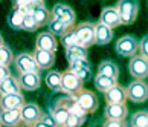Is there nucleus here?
Here are the masks:
<instances>
[{
	"label": "nucleus",
	"mask_w": 148,
	"mask_h": 127,
	"mask_svg": "<svg viewBox=\"0 0 148 127\" xmlns=\"http://www.w3.org/2000/svg\"><path fill=\"white\" fill-rule=\"evenodd\" d=\"M116 11L121 19V25H133L138 19L139 12V2L138 0H119L116 6Z\"/></svg>",
	"instance_id": "f257e3e1"
},
{
	"label": "nucleus",
	"mask_w": 148,
	"mask_h": 127,
	"mask_svg": "<svg viewBox=\"0 0 148 127\" xmlns=\"http://www.w3.org/2000/svg\"><path fill=\"white\" fill-rule=\"evenodd\" d=\"M73 32L76 37V43L83 48H90L95 45V23L83 21L73 26Z\"/></svg>",
	"instance_id": "f03ea898"
},
{
	"label": "nucleus",
	"mask_w": 148,
	"mask_h": 127,
	"mask_svg": "<svg viewBox=\"0 0 148 127\" xmlns=\"http://www.w3.org/2000/svg\"><path fill=\"white\" fill-rule=\"evenodd\" d=\"M72 98L76 101V104L83 109V112L86 115L96 112V109H98V98H96V95L92 90L84 89V87H83V89H81L78 93H75Z\"/></svg>",
	"instance_id": "7ed1b4c3"
},
{
	"label": "nucleus",
	"mask_w": 148,
	"mask_h": 127,
	"mask_svg": "<svg viewBox=\"0 0 148 127\" xmlns=\"http://www.w3.org/2000/svg\"><path fill=\"white\" fill-rule=\"evenodd\" d=\"M127 100H131L133 103H144L148 98V84L145 80H134L125 87Z\"/></svg>",
	"instance_id": "20e7f679"
},
{
	"label": "nucleus",
	"mask_w": 148,
	"mask_h": 127,
	"mask_svg": "<svg viewBox=\"0 0 148 127\" xmlns=\"http://www.w3.org/2000/svg\"><path fill=\"white\" fill-rule=\"evenodd\" d=\"M84 87V83L81 81L76 74H73L72 70H64L61 72V87H60V90L67 93V95L73 97L75 93H78L81 89Z\"/></svg>",
	"instance_id": "39448f33"
},
{
	"label": "nucleus",
	"mask_w": 148,
	"mask_h": 127,
	"mask_svg": "<svg viewBox=\"0 0 148 127\" xmlns=\"http://www.w3.org/2000/svg\"><path fill=\"white\" fill-rule=\"evenodd\" d=\"M51 15L55 17L57 20H60L61 23H64L69 29H72L76 23V14L75 11L66 3H57L53 9L51 11Z\"/></svg>",
	"instance_id": "423d86ee"
},
{
	"label": "nucleus",
	"mask_w": 148,
	"mask_h": 127,
	"mask_svg": "<svg viewBox=\"0 0 148 127\" xmlns=\"http://www.w3.org/2000/svg\"><path fill=\"white\" fill-rule=\"evenodd\" d=\"M138 45L139 41L136 40V38L133 35H124L118 38L116 45H114V51H116L121 57H133V55H136V52H138Z\"/></svg>",
	"instance_id": "0eeeda50"
},
{
	"label": "nucleus",
	"mask_w": 148,
	"mask_h": 127,
	"mask_svg": "<svg viewBox=\"0 0 148 127\" xmlns=\"http://www.w3.org/2000/svg\"><path fill=\"white\" fill-rule=\"evenodd\" d=\"M128 70L134 80H145L148 75V58L142 57V55L130 57Z\"/></svg>",
	"instance_id": "6e6552de"
},
{
	"label": "nucleus",
	"mask_w": 148,
	"mask_h": 127,
	"mask_svg": "<svg viewBox=\"0 0 148 127\" xmlns=\"http://www.w3.org/2000/svg\"><path fill=\"white\" fill-rule=\"evenodd\" d=\"M15 64V69H17L18 74H26V72H38V66L35 63L32 54H28V52H21L18 54L17 57H14V61Z\"/></svg>",
	"instance_id": "1a4fd4ad"
},
{
	"label": "nucleus",
	"mask_w": 148,
	"mask_h": 127,
	"mask_svg": "<svg viewBox=\"0 0 148 127\" xmlns=\"http://www.w3.org/2000/svg\"><path fill=\"white\" fill-rule=\"evenodd\" d=\"M43 113V110L40 109V106L35 103H25L23 106L20 107V117H21V121L28 124H34L40 119Z\"/></svg>",
	"instance_id": "9d476101"
},
{
	"label": "nucleus",
	"mask_w": 148,
	"mask_h": 127,
	"mask_svg": "<svg viewBox=\"0 0 148 127\" xmlns=\"http://www.w3.org/2000/svg\"><path fill=\"white\" fill-rule=\"evenodd\" d=\"M32 57H34V60H35V63H37L40 70L51 69L53 66V63H55V52H51V51H43V49L35 48Z\"/></svg>",
	"instance_id": "9b49d317"
},
{
	"label": "nucleus",
	"mask_w": 148,
	"mask_h": 127,
	"mask_svg": "<svg viewBox=\"0 0 148 127\" xmlns=\"http://www.w3.org/2000/svg\"><path fill=\"white\" fill-rule=\"evenodd\" d=\"M35 48L37 49H43V51H51V52H55L57 48H58V41H57V37L51 34L49 31L46 32H40L35 40Z\"/></svg>",
	"instance_id": "f8f14e48"
},
{
	"label": "nucleus",
	"mask_w": 148,
	"mask_h": 127,
	"mask_svg": "<svg viewBox=\"0 0 148 127\" xmlns=\"http://www.w3.org/2000/svg\"><path fill=\"white\" fill-rule=\"evenodd\" d=\"M18 83L21 90H37L41 84V78L38 72H26L18 75Z\"/></svg>",
	"instance_id": "ddd939ff"
},
{
	"label": "nucleus",
	"mask_w": 148,
	"mask_h": 127,
	"mask_svg": "<svg viewBox=\"0 0 148 127\" xmlns=\"http://www.w3.org/2000/svg\"><path fill=\"white\" fill-rule=\"evenodd\" d=\"M25 104L23 93H5L0 95V110L20 109Z\"/></svg>",
	"instance_id": "4468645a"
},
{
	"label": "nucleus",
	"mask_w": 148,
	"mask_h": 127,
	"mask_svg": "<svg viewBox=\"0 0 148 127\" xmlns=\"http://www.w3.org/2000/svg\"><path fill=\"white\" fill-rule=\"evenodd\" d=\"M99 23L108 26L110 29H114V28L121 26V19H119V14L114 6H107L101 11V15H99Z\"/></svg>",
	"instance_id": "2eb2a0df"
},
{
	"label": "nucleus",
	"mask_w": 148,
	"mask_h": 127,
	"mask_svg": "<svg viewBox=\"0 0 148 127\" xmlns=\"http://www.w3.org/2000/svg\"><path fill=\"white\" fill-rule=\"evenodd\" d=\"M104 95H106V104H125L127 101L125 87H122L121 84L110 87L107 92H104Z\"/></svg>",
	"instance_id": "dca6fc26"
},
{
	"label": "nucleus",
	"mask_w": 148,
	"mask_h": 127,
	"mask_svg": "<svg viewBox=\"0 0 148 127\" xmlns=\"http://www.w3.org/2000/svg\"><path fill=\"white\" fill-rule=\"evenodd\" d=\"M31 15L34 17L38 28H40V26H46V23L49 21V19H51V11L45 6L43 2H38V3H32Z\"/></svg>",
	"instance_id": "f3484780"
},
{
	"label": "nucleus",
	"mask_w": 148,
	"mask_h": 127,
	"mask_svg": "<svg viewBox=\"0 0 148 127\" xmlns=\"http://www.w3.org/2000/svg\"><path fill=\"white\" fill-rule=\"evenodd\" d=\"M51 115L53 117V119H55V123L58 127H63L66 118H67L69 115V109H67V104H66V98H60V100H57V103L53 104L52 107V112Z\"/></svg>",
	"instance_id": "a211bd4d"
},
{
	"label": "nucleus",
	"mask_w": 148,
	"mask_h": 127,
	"mask_svg": "<svg viewBox=\"0 0 148 127\" xmlns=\"http://www.w3.org/2000/svg\"><path fill=\"white\" fill-rule=\"evenodd\" d=\"M104 115L106 119H119L122 121L127 118L128 115V109L125 104H107L104 109Z\"/></svg>",
	"instance_id": "6ab92c4d"
},
{
	"label": "nucleus",
	"mask_w": 148,
	"mask_h": 127,
	"mask_svg": "<svg viewBox=\"0 0 148 127\" xmlns=\"http://www.w3.org/2000/svg\"><path fill=\"white\" fill-rule=\"evenodd\" d=\"M112 38H113V29L98 21L95 25V43L98 46H104L108 45L112 41Z\"/></svg>",
	"instance_id": "aec40b11"
},
{
	"label": "nucleus",
	"mask_w": 148,
	"mask_h": 127,
	"mask_svg": "<svg viewBox=\"0 0 148 127\" xmlns=\"http://www.w3.org/2000/svg\"><path fill=\"white\" fill-rule=\"evenodd\" d=\"M21 121L20 117V109H8V110H0V124L2 127H15Z\"/></svg>",
	"instance_id": "412c9836"
},
{
	"label": "nucleus",
	"mask_w": 148,
	"mask_h": 127,
	"mask_svg": "<svg viewBox=\"0 0 148 127\" xmlns=\"http://www.w3.org/2000/svg\"><path fill=\"white\" fill-rule=\"evenodd\" d=\"M5 93H21V87L17 77L9 75L0 81V95H5Z\"/></svg>",
	"instance_id": "4be33fe9"
},
{
	"label": "nucleus",
	"mask_w": 148,
	"mask_h": 127,
	"mask_svg": "<svg viewBox=\"0 0 148 127\" xmlns=\"http://www.w3.org/2000/svg\"><path fill=\"white\" fill-rule=\"evenodd\" d=\"M98 74L101 75H106V77H110V78L118 80V75H119V68L114 61H110V60H106L102 61L99 66H98Z\"/></svg>",
	"instance_id": "5701e85b"
},
{
	"label": "nucleus",
	"mask_w": 148,
	"mask_h": 127,
	"mask_svg": "<svg viewBox=\"0 0 148 127\" xmlns=\"http://www.w3.org/2000/svg\"><path fill=\"white\" fill-rule=\"evenodd\" d=\"M118 84V80H114V78H110V77H106V75H101V74H98L95 77V87L99 92H107L110 87L113 86H116Z\"/></svg>",
	"instance_id": "b1692460"
},
{
	"label": "nucleus",
	"mask_w": 148,
	"mask_h": 127,
	"mask_svg": "<svg viewBox=\"0 0 148 127\" xmlns=\"http://www.w3.org/2000/svg\"><path fill=\"white\" fill-rule=\"evenodd\" d=\"M66 58H67V61H72L76 58H87V48H83L79 45H72L66 48Z\"/></svg>",
	"instance_id": "393cba45"
},
{
	"label": "nucleus",
	"mask_w": 148,
	"mask_h": 127,
	"mask_svg": "<svg viewBox=\"0 0 148 127\" xmlns=\"http://www.w3.org/2000/svg\"><path fill=\"white\" fill-rule=\"evenodd\" d=\"M47 31L51 32V34H53V35H64L66 32L69 31V28L66 26L64 23H61L60 20H57L55 17H52L51 15V19H49V21H47Z\"/></svg>",
	"instance_id": "a878e982"
},
{
	"label": "nucleus",
	"mask_w": 148,
	"mask_h": 127,
	"mask_svg": "<svg viewBox=\"0 0 148 127\" xmlns=\"http://www.w3.org/2000/svg\"><path fill=\"white\" fill-rule=\"evenodd\" d=\"M45 81H46V86L51 90H60V87H61V72H58V70H49Z\"/></svg>",
	"instance_id": "bb28decb"
},
{
	"label": "nucleus",
	"mask_w": 148,
	"mask_h": 127,
	"mask_svg": "<svg viewBox=\"0 0 148 127\" xmlns=\"http://www.w3.org/2000/svg\"><path fill=\"white\" fill-rule=\"evenodd\" d=\"M25 14H21L17 8H12V11L8 15V23L12 29H21V23H23Z\"/></svg>",
	"instance_id": "cd10ccee"
},
{
	"label": "nucleus",
	"mask_w": 148,
	"mask_h": 127,
	"mask_svg": "<svg viewBox=\"0 0 148 127\" xmlns=\"http://www.w3.org/2000/svg\"><path fill=\"white\" fill-rule=\"evenodd\" d=\"M131 127H148V113L145 110H139L133 115Z\"/></svg>",
	"instance_id": "c85d7f7f"
},
{
	"label": "nucleus",
	"mask_w": 148,
	"mask_h": 127,
	"mask_svg": "<svg viewBox=\"0 0 148 127\" xmlns=\"http://www.w3.org/2000/svg\"><path fill=\"white\" fill-rule=\"evenodd\" d=\"M14 61V54L6 45L0 46V66H9Z\"/></svg>",
	"instance_id": "c756f323"
},
{
	"label": "nucleus",
	"mask_w": 148,
	"mask_h": 127,
	"mask_svg": "<svg viewBox=\"0 0 148 127\" xmlns=\"http://www.w3.org/2000/svg\"><path fill=\"white\" fill-rule=\"evenodd\" d=\"M86 123V117H79V115L75 113H69L67 118H66L63 127H81Z\"/></svg>",
	"instance_id": "7c9ffc66"
},
{
	"label": "nucleus",
	"mask_w": 148,
	"mask_h": 127,
	"mask_svg": "<svg viewBox=\"0 0 148 127\" xmlns=\"http://www.w3.org/2000/svg\"><path fill=\"white\" fill-rule=\"evenodd\" d=\"M32 127H58V126L51 113H41L40 119L32 124Z\"/></svg>",
	"instance_id": "2f4dec72"
},
{
	"label": "nucleus",
	"mask_w": 148,
	"mask_h": 127,
	"mask_svg": "<svg viewBox=\"0 0 148 127\" xmlns=\"http://www.w3.org/2000/svg\"><path fill=\"white\" fill-rule=\"evenodd\" d=\"M21 29H23V31H28V32H34L35 29H38L37 21L34 20V17H32L31 14H25L23 23H21Z\"/></svg>",
	"instance_id": "473e14b6"
},
{
	"label": "nucleus",
	"mask_w": 148,
	"mask_h": 127,
	"mask_svg": "<svg viewBox=\"0 0 148 127\" xmlns=\"http://www.w3.org/2000/svg\"><path fill=\"white\" fill-rule=\"evenodd\" d=\"M61 45L64 48H69L72 45H78V43H76V37H75L73 28H72V29H69L64 35H61Z\"/></svg>",
	"instance_id": "72a5a7b5"
},
{
	"label": "nucleus",
	"mask_w": 148,
	"mask_h": 127,
	"mask_svg": "<svg viewBox=\"0 0 148 127\" xmlns=\"http://www.w3.org/2000/svg\"><path fill=\"white\" fill-rule=\"evenodd\" d=\"M66 104H67V109H69V113H75V115H79V117H86V113L83 112V109H81L76 101L73 100L72 97L70 98H66Z\"/></svg>",
	"instance_id": "f704fd0d"
},
{
	"label": "nucleus",
	"mask_w": 148,
	"mask_h": 127,
	"mask_svg": "<svg viewBox=\"0 0 148 127\" xmlns=\"http://www.w3.org/2000/svg\"><path fill=\"white\" fill-rule=\"evenodd\" d=\"M89 60L87 58H76V60H72V61H69V70H72V72H76V70H79L81 68H84V66H89Z\"/></svg>",
	"instance_id": "c9c22d12"
},
{
	"label": "nucleus",
	"mask_w": 148,
	"mask_h": 127,
	"mask_svg": "<svg viewBox=\"0 0 148 127\" xmlns=\"http://www.w3.org/2000/svg\"><path fill=\"white\" fill-rule=\"evenodd\" d=\"M147 49H148V38L144 37V38L139 41V45H138V52H139V55L148 58V51H147Z\"/></svg>",
	"instance_id": "e433bc0d"
},
{
	"label": "nucleus",
	"mask_w": 148,
	"mask_h": 127,
	"mask_svg": "<svg viewBox=\"0 0 148 127\" xmlns=\"http://www.w3.org/2000/svg\"><path fill=\"white\" fill-rule=\"evenodd\" d=\"M102 127H127L125 119L119 121V119H106V123L102 124Z\"/></svg>",
	"instance_id": "4c0bfd02"
},
{
	"label": "nucleus",
	"mask_w": 148,
	"mask_h": 127,
	"mask_svg": "<svg viewBox=\"0 0 148 127\" xmlns=\"http://www.w3.org/2000/svg\"><path fill=\"white\" fill-rule=\"evenodd\" d=\"M11 75V69H9V66H0V81L5 80L6 77Z\"/></svg>",
	"instance_id": "58836bf2"
},
{
	"label": "nucleus",
	"mask_w": 148,
	"mask_h": 127,
	"mask_svg": "<svg viewBox=\"0 0 148 127\" xmlns=\"http://www.w3.org/2000/svg\"><path fill=\"white\" fill-rule=\"evenodd\" d=\"M28 3H31V2H28V0H12V8H21Z\"/></svg>",
	"instance_id": "ea45409f"
},
{
	"label": "nucleus",
	"mask_w": 148,
	"mask_h": 127,
	"mask_svg": "<svg viewBox=\"0 0 148 127\" xmlns=\"http://www.w3.org/2000/svg\"><path fill=\"white\" fill-rule=\"evenodd\" d=\"M15 127H32V124H28V123H25V121H20Z\"/></svg>",
	"instance_id": "a19ab883"
},
{
	"label": "nucleus",
	"mask_w": 148,
	"mask_h": 127,
	"mask_svg": "<svg viewBox=\"0 0 148 127\" xmlns=\"http://www.w3.org/2000/svg\"><path fill=\"white\" fill-rule=\"evenodd\" d=\"M2 45H5V40H3V37H2V34H0V46Z\"/></svg>",
	"instance_id": "79ce46f5"
},
{
	"label": "nucleus",
	"mask_w": 148,
	"mask_h": 127,
	"mask_svg": "<svg viewBox=\"0 0 148 127\" xmlns=\"http://www.w3.org/2000/svg\"><path fill=\"white\" fill-rule=\"evenodd\" d=\"M28 2H31V3H38V2H43V0H28Z\"/></svg>",
	"instance_id": "37998d69"
},
{
	"label": "nucleus",
	"mask_w": 148,
	"mask_h": 127,
	"mask_svg": "<svg viewBox=\"0 0 148 127\" xmlns=\"http://www.w3.org/2000/svg\"><path fill=\"white\" fill-rule=\"evenodd\" d=\"M0 127H2V124H0Z\"/></svg>",
	"instance_id": "c03bdc74"
}]
</instances>
